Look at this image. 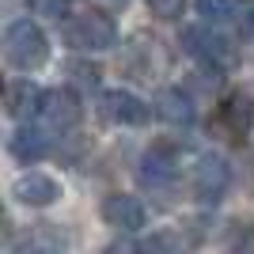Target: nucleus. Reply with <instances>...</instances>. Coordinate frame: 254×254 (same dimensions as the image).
I'll use <instances>...</instances> for the list:
<instances>
[{"label": "nucleus", "mask_w": 254, "mask_h": 254, "mask_svg": "<svg viewBox=\"0 0 254 254\" xmlns=\"http://www.w3.org/2000/svg\"><path fill=\"white\" fill-rule=\"evenodd\" d=\"M42 95L46 91H38L31 80H11L8 91H4V110H8V118L23 122V118H31V114L42 110Z\"/></svg>", "instance_id": "f8f14e48"}, {"label": "nucleus", "mask_w": 254, "mask_h": 254, "mask_svg": "<svg viewBox=\"0 0 254 254\" xmlns=\"http://www.w3.org/2000/svg\"><path fill=\"white\" fill-rule=\"evenodd\" d=\"M179 175V159L171 156L167 148H148L144 159H140V179L148 186H171Z\"/></svg>", "instance_id": "ddd939ff"}, {"label": "nucleus", "mask_w": 254, "mask_h": 254, "mask_svg": "<svg viewBox=\"0 0 254 254\" xmlns=\"http://www.w3.org/2000/svg\"><path fill=\"white\" fill-rule=\"evenodd\" d=\"M64 42L72 50H84V53H103V50H114L118 46V27L106 11H84V15L68 19Z\"/></svg>", "instance_id": "7ed1b4c3"}, {"label": "nucleus", "mask_w": 254, "mask_h": 254, "mask_svg": "<svg viewBox=\"0 0 254 254\" xmlns=\"http://www.w3.org/2000/svg\"><path fill=\"white\" fill-rule=\"evenodd\" d=\"M243 11V0H197V15L205 23H228Z\"/></svg>", "instance_id": "4468645a"}, {"label": "nucleus", "mask_w": 254, "mask_h": 254, "mask_svg": "<svg viewBox=\"0 0 254 254\" xmlns=\"http://www.w3.org/2000/svg\"><path fill=\"white\" fill-rule=\"evenodd\" d=\"M11 197L19 205H31V209H46L61 197V182L46 175V171H23L19 179L11 182Z\"/></svg>", "instance_id": "423d86ee"}, {"label": "nucleus", "mask_w": 254, "mask_h": 254, "mask_svg": "<svg viewBox=\"0 0 254 254\" xmlns=\"http://www.w3.org/2000/svg\"><path fill=\"white\" fill-rule=\"evenodd\" d=\"M68 72H72V80L80 87H99V80H103V68L99 64H84V61H72Z\"/></svg>", "instance_id": "2eb2a0df"}, {"label": "nucleus", "mask_w": 254, "mask_h": 254, "mask_svg": "<svg viewBox=\"0 0 254 254\" xmlns=\"http://www.w3.org/2000/svg\"><path fill=\"white\" fill-rule=\"evenodd\" d=\"M42 122L50 129H72V126H80V118H84V106H80V99L68 91V87H53V91H46L42 95Z\"/></svg>", "instance_id": "0eeeda50"}, {"label": "nucleus", "mask_w": 254, "mask_h": 254, "mask_svg": "<svg viewBox=\"0 0 254 254\" xmlns=\"http://www.w3.org/2000/svg\"><path fill=\"white\" fill-rule=\"evenodd\" d=\"M220 122L232 137H247L254 126V99L247 91H228L220 99Z\"/></svg>", "instance_id": "9b49d317"}, {"label": "nucleus", "mask_w": 254, "mask_h": 254, "mask_svg": "<svg viewBox=\"0 0 254 254\" xmlns=\"http://www.w3.org/2000/svg\"><path fill=\"white\" fill-rule=\"evenodd\" d=\"M8 152L19 163H38V159L50 156V133L38 129V126H19L8 137Z\"/></svg>", "instance_id": "9d476101"}, {"label": "nucleus", "mask_w": 254, "mask_h": 254, "mask_svg": "<svg viewBox=\"0 0 254 254\" xmlns=\"http://www.w3.org/2000/svg\"><path fill=\"white\" fill-rule=\"evenodd\" d=\"M34 11L38 15H46V19H61L64 11H68V0H31Z\"/></svg>", "instance_id": "f3484780"}, {"label": "nucleus", "mask_w": 254, "mask_h": 254, "mask_svg": "<svg viewBox=\"0 0 254 254\" xmlns=\"http://www.w3.org/2000/svg\"><path fill=\"white\" fill-rule=\"evenodd\" d=\"M103 220L110 228H118V232H140L148 224V209L133 193H110L103 201Z\"/></svg>", "instance_id": "6e6552de"}, {"label": "nucleus", "mask_w": 254, "mask_h": 254, "mask_svg": "<svg viewBox=\"0 0 254 254\" xmlns=\"http://www.w3.org/2000/svg\"><path fill=\"white\" fill-rule=\"evenodd\" d=\"M193 197L201 205H216L228 193V186H232V167H228V159L224 156H201L197 159V167H193Z\"/></svg>", "instance_id": "39448f33"}, {"label": "nucleus", "mask_w": 254, "mask_h": 254, "mask_svg": "<svg viewBox=\"0 0 254 254\" xmlns=\"http://www.w3.org/2000/svg\"><path fill=\"white\" fill-rule=\"evenodd\" d=\"M182 50L212 76L232 72L235 61H239V50H235L232 38L220 34V31H209V27H190V31H182Z\"/></svg>", "instance_id": "f03ea898"}, {"label": "nucleus", "mask_w": 254, "mask_h": 254, "mask_svg": "<svg viewBox=\"0 0 254 254\" xmlns=\"http://www.w3.org/2000/svg\"><path fill=\"white\" fill-rule=\"evenodd\" d=\"M122 4H126V0H122Z\"/></svg>", "instance_id": "a211bd4d"}, {"label": "nucleus", "mask_w": 254, "mask_h": 254, "mask_svg": "<svg viewBox=\"0 0 254 254\" xmlns=\"http://www.w3.org/2000/svg\"><path fill=\"white\" fill-rule=\"evenodd\" d=\"M4 57H8L11 68L19 72H34L42 68L46 57H50V38L34 19H15L4 31Z\"/></svg>", "instance_id": "f257e3e1"}, {"label": "nucleus", "mask_w": 254, "mask_h": 254, "mask_svg": "<svg viewBox=\"0 0 254 254\" xmlns=\"http://www.w3.org/2000/svg\"><path fill=\"white\" fill-rule=\"evenodd\" d=\"M152 110H156V106H148L144 99H137L133 91H122V87L103 91V99H99V114H103L110 126H122V129L148 126V122H152Z\"/></svg>", "instance_id": "20e7f679"}, {"label": "nucleus", "mask_w": 254, "mask_h": 254, "mask_svg": "<svg viewBox=\"0 0 254 254\" xmlns=\"http://www.w3.org/2000/svg\"><path fill=\"white\" fill-rule=\"evenodd\" d=\"M182 8H186V0H148V11L156 19H179Z\"/></svg>", "instance_id": "dca6fc26"}, {"label": "nucleus", "mask_w": 254, "mask_h": 254, "mask_svg": "<svg viewBox=\"0 0 254 254\" xmlns=\"http://www.w3.org/2000/svg\"><path fill=\"white\" fill-rule=\"evenodd\" d=\"M156 114L167 122V126H175V129H190L193 126V118H197V110H193V99L182 91V87H163L156 95Z\"/></svg>", "instance_id": "1a4fd4ad"}]
</instances>
